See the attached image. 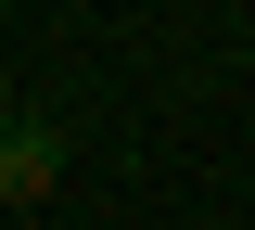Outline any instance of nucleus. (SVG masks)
<instances>
[{"label":"nucleus","instance_id":"nucleus-1","mask_svg":"<svg viewBox=\"0 0 255 230\" xmlns=\"http://www.w3.org/2000/svg\"><path fill=\"white\" fill-rule=\"evenodd\" d=\"M64 179V128L51 115H0V205H38Z\"/></svg>","mask_w":255,"mask_h":230}]
</instances>
